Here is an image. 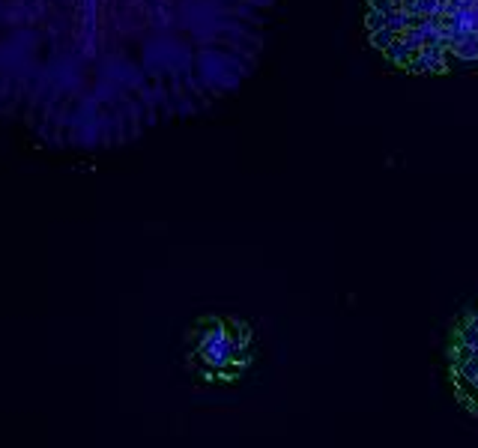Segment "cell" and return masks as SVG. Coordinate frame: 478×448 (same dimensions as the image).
I'll use <instances>...</instances> for the list:
<instances>
[{"label": "cell", "instance_id": "obj_4", "mask_svg": "<svg viewBox=\"0 0 478 448\" xmlns=\"http://www.w3.org/2000/svg\"><path fill=\"white\" fill-rule=\"evenodd\" d=\"M383 54H386V60H389V63H398V66L407 69V63L413 60V54H415V51H413V48L407 45V42H403V39L398 36V39H395L392 45H389Z\"/></svg>", "mask_w": 478, "mask_h": 448}, {"label": "cell", "instance_id": "obj_5", "mask_svg": "<svg viewBox=\"0 0 478 448\" xmlns=\"http://www.w3.org/2000/svg\"><path fill=\"white\" fill-rule=\"evenodd\" d=\"M422 57L428 60L430 75H442V72H445V48L442 45H425Z\"/></svg>", "mask_w": 478, "mask_h": 448}, {"label": "cell", "instance_id": "obj_2", "mask_svg": "<svg viewBox=\"0 0 478 448\" xmlns=\"http://www.w3.org/2000/svg\"><path fill=\"white\" fill-rule=\"evenodd\" d=\"M445 373L455 400L478 422V305L469 308L448 332Z\"/></svg>", "mask_w": 478, "mask_h": 448}, {"label": "cell", "instance_id": "obj_11", "mask_svg": "<svg viewBox=\"0 0 478 448\" xmlns=\"http://www.w3.org/2000/svg\"><path fill=\"white\" fill-rule=\"evenodd\" d=\"M475 12H478V4H475Z\"/></svg>", "mask_w": 478, "mask_h": 448}, {"label": "cell", "instance_id": "obj_1", "mask_svg": "<svg viewBox=\"0 0 478 448\" xmlns=\"http://www.w3.org/2000/svg\"><path fill=\"white\" fill-rule=\"evenodd\" d=\"M269 0H0V114L108 141L200 105L249 66Z\"/></svg>", "mask_w": 478, "mask_h": 448}, {"label": "cell", "instance_id": "obj_7", "mask_svg": "<svg viewBox=\"0 0 478 448\" xmlns=\"http://www.w3.org/2000/svg\"><path fill=\"white\" fill-rule=\"evenodd\" d=\"M365 27H368V33H374V31H383V27H389V16H383V12H374V9H368V16H365Z\"/></svg>", "mask_w": 478, "mask_h": 448}, {"label": "cell", "instance_id": "obj_8", "mask_svg": "<svg viewBox=\"0 0 478 448\" xmlns=\"http://www.w3.org/2000/svg\"><path fill=\"white\" fill-rule=\"evenodd\" d=\"M368 9H374V12H383V16H389V18H392L395 12H401V9L392 4V0H368Z\"/></svg>", "mask_w": 478, "mask_h": 448}, {"label": "cell", "instance_id": "obj_9", "mask_svg": "<svg viewBox=\"0 0 478 448\" xmlns=\"http://www.w3.org/2000/svg\"><path fill=\"white\" fill-rule=\"evenodd\" d=\"M475 4H478V0H460V6H469V9H472Z\"/></svg>", "mask_w": 478, "mask_h": 448}, {"label": "cell", "instance_id": "obj_10", "mask_svg": "<svg viewBox=\"0 0 478 448\" xmlns=\"http://www.w3.org/2000/svg\"><path fill=\"white\" fill-rule=\"evenodd\" d=\"M392 4H395V6H398V9H401V4H403V0H392Z\"/></svg>", "mask_w": 478, "mask_h": 448}, {"label": "cell", "instance_id": "obj_3", "mask_svg": "<svg viewBox=\"0 0 478 448\" xmlns=\"http://www.w3.org/2000/svg\"><path fill=\"white\" fill-rule=\"evenodd\" d=\"M239 356H242V344L224 326L207 332L204 341H200V359L215 371H224L227 365H234Z\"/></svg>", "mask_w": 478, "mask_h": 448}, {"label": "cell", "instance_id": "obj_6", "mask_svg": "<svg viewBox=\"0 0 478 448\" xmlns=\"http://www.w3.org/2000/svg\"><path fill=\"white\" fill-rule=\"evenodd\" d=\"M398 36H401V33H395L392 27H383V31H374V33H368L371 45H374V48H380V51H386V48L392 45V42H395Z\"/></svg>", "mask_w": 478, "mask_h": 448}]
</instances>
